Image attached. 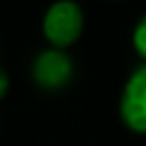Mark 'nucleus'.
Instances as JSON below:
<instances>
[{
	"instance_id": "nucleus-5",
	"label": "nucleus",
	"mask_w": 146,
	"mask_h": 146,
	"mask_svg": "<svg viewBox=\"0 0 146 146\" xmlns=\"http://www.w3.org/2000/svg\"><path fill=\"white\" fill-rule=\"evenodd\" d=\"M7 84H9V82H7V75L0 71V96H5V91H7Z\"/></svg>"
},
{
	"instance_id": "nucleus-3",
	"label": "nucleus",
	"mask_w": 146,
	"mask_h": 146,
	"mask_svg": "<svg viewBox=\"0 0 146 146\" xmlns=\"http://www.w3.org/2000/svg\"><path fill=\"white\" fill-rule=\"evenodd\" d=\"M32 78L39 87L55 91L62 89L71 82L73 78V62L64 50L57 48H48L43 52H39L32 62Z\"/></svg>"
},
{
	"instance_id": "nucleus-1",
	"label": "nucleus",
	"mask_w": 146,
	"mask_h": 146,
	"mask_svg": "<svg viewBox=\"0 0 146 146\" xmlns=\"http://www.w3.org/2000/svg\"><path fill=\"white\" fill-rule=\"evenodd\" d=\"M84 27L82 7L73 0H57L48 7L43 16V36L57 50L78 41Z\"/></svg>"
},
{
	"instance_id": "nucleus-4",
	"label": "nucleus",
	"mask_w": 146,
	"mask_h": 146,
	"mask_svg": "<svg viewBox=\"0 0 146 146\" xmlns=\"http://www.w3.org/2000/svg\"><path fill=\"white\" fill-rule=\"evenodd\" d=\"M132 48L137 50V55L146 62V14L137 21L135 30H132Z\"/></svg>"
},
{
	"instance_id": "nucleus-2",
	"label": "nucleus",
	"mask_w": 146,
	"mask_h": 146,
	"mask_svg": "<svg viewBox=\"0 0 146 146\" xmlns=\"http://www.w3.org/2000/svg\"><path fill=\"white\" fill-rule=\"evenodd\" d=\"M119 114L128 130L146 135V62L128 75L119 100Z\"/></svg>"
}]
</instances>
